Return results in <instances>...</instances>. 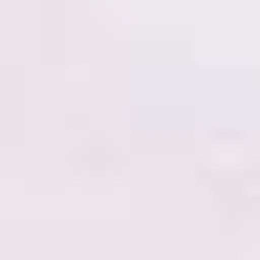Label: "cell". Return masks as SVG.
Here are the masks:
<instances>
[]
</instances>
